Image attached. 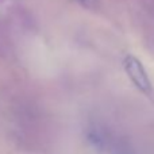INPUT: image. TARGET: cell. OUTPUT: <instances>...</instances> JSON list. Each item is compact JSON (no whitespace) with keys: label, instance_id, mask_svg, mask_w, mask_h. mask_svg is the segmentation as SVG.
Wrapping results in <instances>:
<instances>
[{"label":"cell","instance_id":"6da1fadb","mask_svg":"<svg viewBox=\"0 0 154 154\" xmlns=\"http://www.w3.org/2000/svg\"><path fill=\"white\" fill-rule=\"evenodd\" d=\"M123 66H125L126 73H127V76L130 77V80L133 81V84L135 85L141 92H143V93L152 92L153 87H152L150 77L147 75L143 64H142L137 57L127 56L125 58V61H123Z\"/></svg>","mask_w":154,"mask_h":154}]
</instances>
